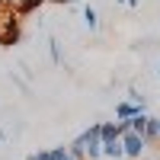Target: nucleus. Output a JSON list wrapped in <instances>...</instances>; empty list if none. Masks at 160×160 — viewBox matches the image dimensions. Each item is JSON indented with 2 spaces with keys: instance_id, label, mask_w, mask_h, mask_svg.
Listing matches in <instances>:
<instances>
[{
  "instance_id": "nucleus-1",
  "label": "nucleus",
  "mask_w": 160,
  "mask_h": 160,
  "mask_svg": "<svg viewBox=\"0 0 160 160\" xmlns=\"http://www.w3.org/2000/svg\"><path fill=\"white\" fill-rule=\"evenodd\" d=\"M118 141H122V154H125V160H141V157H144V151H148L144 138H141V135H135V131H125Z\"/></svg>"
},
{
  "instance_id": "nucleus-2",
  "label": "nucleus",
  "mask_w": 160,
  "mask_h": 160,
  "mask_svg": "<svg viewBox=\"0 0 160 160\" xmlns=\"http://www.w3.org/2000/svg\"><path fill=\"white\" fill-rule=\"evenodd\" d=\"M144 109H138V106H131V102H115V122H128V118H135V115H141Z\"/></svg>"
},
{
  "instance_id": "nucleus-3",
  "label": "nucleus",
  "mask_w": 160,
  "mask_h": 160,
  "mask_svg": "<svg viewBox=\"0 0 160 160\" xmlns=\"http://www.w3.org/2000/svg\"><path fill=\"white\" fill-rule=\"evenodd\" d=\"M102 157H106V160H125L122 141H102Z\"/></svg>"
},
{
  "instance_id": "nucleus-4",
  "label": "nucleus",
  "mask_w": 160,
  "mask_h": 160,
  "mask_svg": "<svg viewBox=\"0 0 160 160\" xmlns=\"http://www.w3.org/2000/svg\"><path fill=\"white\" fill-rule=\"evenodd\" d=\"M83 26L90 32L99 29V13H96V7H90V3H83Z\"/></svg>"
},
{
  "instance_id": "nucleus-5",
  "label": "nucleus",
  "mask_w": 160,
  "mask_h": 160,
  "mask_svg": "<svg viewBox=\"0 0 160 160\" xmlns=\"http://www.w3.org/2000/svg\"><path fill=\"white\" fill-rule=\"evenodd\" d=\"M125 102H131V106H138V109H144L148 112V96L138 90V87H128V96H125Z\"/></svg>"
},
{
  "instance_id": "nucleus-6",
  "label": "nucleus",
  "mask_w": 160,
  "mask_h": 160,
  "mask_svg": "<svg viewBox=\"0 0 160 160\" xmlns=\"http://www.w3.org/2000/svg\"><path fill=\"white\" fill-rule=\"evenodd\" d=\"M48 55H51V61H55V64H61V61H64V55H61V42H58L55 35L48 38Z\"/></svg>"
},
{
  "instance_id": "nucleus-7",
  "label": "nucleus",
  "mask_w": 160,
  "mask_h": 160,
  "mask_svg": "<svg viewBox=\"0 0 160 160\" xmlns=\"http://www.w3.org/2000/svg\"><path fill=\"white\" fill-rule=\"evenodd\" d=\"M48 154H51V160H74V157H68V148H64V144H55V148H48Z\"/></svg>"
},
{
  "instance_id": "nucleus-8",
  "label": "nucleus",
  "mask_w": 160,
  "mask_h": 160,
  "mask_svg": "<svg viewBox=\"0 0 160 160\" xmlns=\"http://www.w3.org/2000/svg\"><path fill=\"white\" fill-rule=\"evenodd\" d=\"M3 141H7V131H3V128H0V144H3Z\"/></svg>"
},
{
  "instance_id": "nucleus-9",
  "label": "nucleus",
  "mask_w": 160,
  "mask_h": 160,
  "mask_svg": "<svg viewBox=\"0 0 160 160\" xmlns=\"http://www.w3.org/2000/svg\"><path fill=\"white\" fill-rule=\"evenodd\" d=\"M154 122H157V135H160V115H154Z\"/></svg>"
},
{
  "instance_id": "nucleus-10",
  "label": "nucleus",
  "mask_w": 160,
  "mask_h": 160,
  "mask_svg": "<svg viewBox=\"0 0 160 160\" xmlns=\"http://www.w3.org/2000/svg\"><path fill=\"white\" fill-rule=\"evenodd\" d=\"M141 160H160V154H157V157H141Z\"/></svg>"
},
{
  "instance_id": "nucleus-11",
  "label": "nucleus",
  "mask_w": 160,
  "mask_h": 160,
  "mask_svg": "<svg viewBox=\"0 0 160 160\" xmlns=\"http://www.w3.org/2000/svg\"><path fill=\"white\" fill-rule=\"evenodd\" d=\"M26 160H38V157H35V154H29V157H26Z\"/></svg>"
},
{
  "instance_id": "nucleus-12",
  "label": "nucleus",
  "mask_w": 160,
  "mask_h": 160,
  "mask_svg": "<svg viewBox=\"0 0 160 160\" xmlns=\"http://www.w3.org/2000/svg\"><path fill=\"white\" fill-rule=\"evenodd\" d=\"M157 74H160V64H157Z\"/></svg>"
}]
</instances>
